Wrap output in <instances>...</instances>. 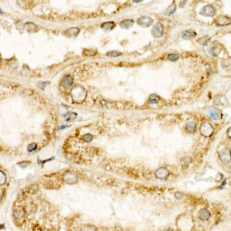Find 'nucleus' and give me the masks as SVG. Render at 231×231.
<instances>
[{"label": "nucleus", "instance_id": "obj_9", "mask_svg": "<svg viewBox=\"0 0 231 231\" xmlns=\"http://www.w3.org/2000/svg\"><path fill=\"white\" fill-rule=\"evenodd\" d=\"M73 82V79L70 76H66V77H63L62 81H61V85H62V86H63V88L67 89L72 85Z\"/></svg>", "mask_w": 231, "mask_h": 231}, {"label": "nucleus", "instance_id": "obj_22", "mask_svg": "<svg viewBox=\"0 0 231 231\" xmlns=\"http://www.w3.org/2000/svg\"><path fill=\"white\" fill-rule=\"evenodd\" d=\"M167 59L170 61H172V62H176V61L179 59V55L178 54H175V53H171V54L168 55Z\"/></svg>", "mask_w": 231, "mask_h": 231}, {"label": "nucleus", "instance_id": "obj_19", "mask_svg": "<svg viewBox=\"0 0 231 231\" xmlns=\"http://www.w3.org/2000/svg\"><path fill=\"white\" fill-rule=\"evenodd\" d=\"M186 130L190 133H193L196 130V123H194L193 122H189L186 126Z\"/></svg>", "mask_w": 231, "mask_h": 231}, {"label": "nucleus", "instance_id": "obj_13", "mask_svg": "<svg viewBox=\"0 0 231 231\" xmlns=\"http://www.w3.org/2000/svg\"><path fill=\"white\" fill-rule=\"evenodd\" d=\"M115 24L114 22H104V23L102 24L101 28H102L103 30H105V31L108 32L111 31V30L115 27Z\"/></svg>", "mask_w": 231, "mask_h": 231}, {"label": "nucleus", "instance_id": "obj_3", "mask_svg": "<svg viewBox=\"0 0 231 231\" xmlns=\"http://www.w3.org/2000/svg\"><path fill=\"white\" fill-rule=\"evenodd\" d=\"M163 30H164V26L161 22H158L157 23H156L153 26V29H152V34L154 37L160 38L161 37L163 34Z\"/></svg>", "mask_w": 231, "mask_h": 231}, {"label": "nucleus", "instance_id": "obj_10", "mask_svg": "<svg viewBox=\"0 0 231 231\" xmlns=\"http://www.w3.org/2000/svg\"><path fill=\"white\" fill-rule=\"evenodd\" d=\"M196 35V33L193 30H186V31H184L182 34V38L184 39H193L195 36Z\"/></svg>", "mask_w": 231, "mask_h": 231}, {"label": "nucleus", "instance_id": "obj_8", "mask_svg": "<svg viewBox=\"0 0 231 231\" xmlns=\"http://www.w3.org/2000/svg\"><path fill=\"white\" fill-rule=\"evenodd\" d=\"M170 175V171L167 170V168H160L159 170H157V171L156 172V176L158 178L161 179V180H165L167 179V177Z\"/></svg>", "mask_w": 231, "mask_h": 231}, {"label": "nucleus", "instance_id": "obj_21", "mask_svg": "<svg viewBox=\"0 0 231 231\" xmlns=\"http://www.w3.org/2000/svg\"><path fill=\"white\" fill-rule=\"evenodd\" d=\"M191 163V160L189 157H185L184 158H183V160H181V165L183 166V167H188L190 163Z\"/></svg>", "mask_w": 231, "mask_h": 231}, {"label": "nucleus", "instance_id": "obj_2", "mask_svg": "<svg viewBox=\"0 0 231 231\" xmlns=\"http://www.w3.org/2000/svg\"><path fill=\"white\" fill-rule=\"evenodd\" d=\"M200 129L202 135H204L206 137L210 136L214 133V126L209 122L203 123L200 126Z\"/></svg>", "mask_w": 231, "mask_h": 231}, {"label": "nucleus", "instance_id": "obj_23", "mask_svg": "<svg viewBox=\"0 0 231 231\" xmlns=\"http://www.w3.org/2000/svg\"><path fill=\"white\" fill-rule=\"evenodd\" d=\"M106 55L110 57H117L121 55V53L118 51H110L108 52V53H106Z\"/></svg>", "mask_w": 231, "mask_h": 231}, {"label": "nucleus", "instance_id": "obj_6", "mask_svg": "<svg viewBox=\"0 0 231 231\" xmlns=\"http://www.w3.org/2000/svg\"><path fill=\"white\" fill-rule=\"evenodd\" d=\"M138 25L143 28H147L151 26V24L153 23V19L149 16H143L138 19L137 20Z\"/></svg>", "mask_w": 231, "mask_h": 231}, {"label": "nucleus", "instance_id": "obj_24", "mask_svg": "<svg viewBox=\"0 0 231 231\" xmlns=\"http://www.w3.org/2000/svg\"><path fill=\"white\" fill-rule=\"evenodd\" d=\"M92 138H93V136H92L91 134H90V133L85 134V135L82 136V139L86 142H90L92 139Z\"/></svg>", "mask_w": 231, "mask_h": 231}, {"label": "nucleus", "instance_id": "obj_20", "mask_svg": "<svg viewBox=\"0 0 231 231\" xmlns=\"http://www.w3.org/2000/svg\"><path fill=\"white\" fill-rule=\"evenodd\" d=\"M160 96H157V95L152 94L149 97V103H157L160 101Z\"/></svg>", "mask_w": 231, "mask_h": 231}, {"label": "nucleus", "instance_id": "obj_27", "mask_svg": "<svg viewBox=\"0 0 231 231\" xmlns=\"http://www.w3.org/2000/svg\"><path fill=\"white\" fill-rule=\"evenodd\" d=\"M227 134H228V136L231 138V127L229 128V129L227 130Z\"/></svg>", "mask_w": 231, "mask_h": 231}, {"label": "nucleus", "instance_id": "obj_26", "mask_svg": "<svg viewBox=\"0 0 231 231\" xmlns=\"http://www.w3.org/2000/svg\"><path fill=\"white\" fill-rule=\"evenodd\" d=\"M37 148V145L35 143H31L30 145H29V147H27V150L29 152H32V151L35 150Z\"/></svg>", "mask_w": 231, "mask_h": 231}, {"label": "nucleus", "instance_id": "obj_15", "mask_svg": "<svg viewBox=\"0 0 231 231\" xmlns=\"http://www.w3.org/2000/svg\"><path fill=\"white\" fill-rule=\"evenodd\" d=\"M209 111V113H210V116H211L214 120H217L219 119H220V115L221 114H219L218 110H216V109H210V110H208Z\"/></svg>", "mask_w": 231, "mask_h": 231}, {"label": "nucleus", "instance_id": "obj_17", "mask_svg": "<svg viewBox=\"0 0 231 231\" xmlns=\"http://www.w3.org/2000/svg\"><path fill=\"white\" fill-rule=\"evenodd\" d=\"M24 28L28 32H35V30H36V26L32 22H27V23H26L24 25Z\"/></svg>", "mask_w": 231, "mask_h": 231}, {"label": "nucleus", "instance_id": "obj_18", "mask_svg": "<svg viewBox=\"0 0 231 231\" xmlns=\"http://www.w3.org/2000/svg\"><path fill=\"white\" fill-rule=\"evenodd\" d=\"M176 4H175L174 2H173L172 4L170 6H169L167 9L166 10V12H165V14L167 15V16H171L172 14H173L176 11Z\"/></svg>", "mask_w": 231, "mask_h": 231}, {"label": "nucleus", "instance_id": "obj_1", "mask_svg": "<svg viewBox=\"0 0 231 231\" xmlns=\"http://www.w3.org/2000/svg\"><path fill=\"white\" fill-rule=\"evenodd\" d=\"M72 95L73 97L76 101L80 103L82 100H84L85 96H86V92H85L84 89L80 87V86H77L73 89L72 91Z\"/></svg>", "mask_w": 231, "mask_h": 231}, {"label": "nucleus", "instance_id": "obj_12", "mask_svg": "<svg viewBox=\"0 0 231 231\" xmlns=\"http://www.w3.org/2000/svg\"><path fill=\"white\" fill-rule=\"evenodd\" d=\"M133 25V19H125L123 20L120 23V26L124 30H128L129 28H131Z\"/></svg>", "mask_w": 231, "mask_h": 231}, {"label": "nucleus", "instance_id": "obj_5", "mask_svg": "<svg viewBox=\"0 0 231 231\" xmlns=\"http://www.w3.org/2000/svg\"><path fill=\"white\" fill-rule=\"evenodd\" d=\"M200 14L203 16H208V17H212L215 15V9L210 5H206L204 6L202 9L200 10Z\"/></svg>", "mask_w": 231, "mask_h": 231}, {"label": "nucleus", "instance_id": "obj_14", "mask_svg": "<svg viewBox=\"0 0 231 231\" xmlns=\"http://www.w3.org/2000/svg\"><path fill=\"white\" fill-rule=\"evenodd\" d=\"M79 32V29L77 27H73V28H69L65 32V34L68 36H71V37H73V36H76V35H78V33Z\"/></svg>", "mask_w": 231, "mask_h": 231}, {"label": "nucleus", "instance_id": "obj_16", "mask_svg": "<svg viewBox=\"0 0 231 231\" xmlns=\"http://www.w3.org/2000/svg\"><path fill=\"white\" fill-rule=\"evenodd\" d=\"M64 180H66V181H67V183H75L77 180V176L73 173L72 176H69V173H67L66 174L64 175Z\"/></svg>", "mask_w": 231, "mask_h": 231}, {"label": "nucleus", "instance_id": "obj_25", "mask_svg": "<svg viewBox=\"0 0 231 231\" xmlns=\"http://www.w3.org/2000/svg\"><path fill=\"white\" fill-rule=\"evenodd\" d=\"M77 114L75 113H69L68 115H66V121H69L70 120H74L75 118L77 117Z\"/></svg>", "mask_w": 231, "mask_h": 231}, {"label": "nucleus", "instance_id": "obj_11", "mask_svg": "<svg viewBox=\"0 0 231 231\" xmlns=\"http://www.w3.org/2000/svg\"><path fill=\"white\" fill-rule=\"evenodd\" d=\"M217 22L218 25H219V26H227V25H229L230 23L231 20L227 16H221L217 18Z\"/></svg>", "mask_w": 231, "mask_h": 231}, {"label": "nucleus", "instance_id": "obj_28", "mask_svg": "<svg viewBox=\"0 0 231 231\" xmlns=\"http://www.w3.org/2000/svg\"><path fill=\"white\" fill-rule=\"evenodd\" d=\"M165 231H170V230H165Z\"/></svg>", "mask_w": 231, "mask_h": 231}, {"label": "nucleus", "instance_id": "obj_4", "mask_svg": "<svg viewBox=\"0 0 231 231\" xmlns=\"http://www.w3.org/2000/svg\"><path fill=\"white\" fill-rule=\"evenodd\" d=\"M219 157L223 163H229L231 161V153L230 149L225 148L219 151Z\"/></svg>", "mask_w": 231, "mask_h": 231}, {"label": "nucleus", "instance_id": "obj_7", "mask_svg": "<svg viewBox=\"0 0 231 231\" xmlns=\"http://www.w3.org/2000/svg\"><path fill=\"white\" fill-rule=\"evenodd\" d=\"M198 217L201 220L203 221H207L209 220L211 217V214H210V211L206 209V208H203L199 211V214H198Z\"/></svg>", "mask_w": 231, "mask_h": 231}]
</instances>
